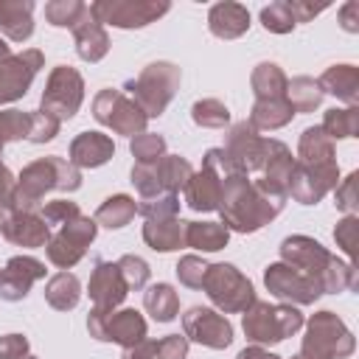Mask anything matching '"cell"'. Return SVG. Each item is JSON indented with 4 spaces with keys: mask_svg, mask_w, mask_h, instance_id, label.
I'll return each mask as SVG.
<instances>
[{
    "mask_svg": "<svg viewBox=\"0 0 359 359\" xmlns=\"http://www.w3.org/2000/svg\"><path fill=\"white\" fill-rule=\"evenodd\" d=\"M286 199L266 194L258 182H252L247 174H227L222 177V196H219V213L222 224L230 233H255L264 224H269L280 210Z\"/></svg>",
    "mask_w": 359,
    "mask_h": 359,
    "instance_id": "cell-1",
    "label": "cell"
},
{
    "mask_svg": "<svg viewBox=\"0 0 359 359\" xmlns=\"http://www.w3.org/2000/svg\"><path fill=\"white\" fill-rule=\"evenodd\" d=\"M280 261L317 280L323 294H339L345 289H356L353 261H339L311 236H300V233L286 236L280 241Z\"/></svg>",
    "mask_w": 359,
    "mask_h": 359,
    "instance_id": "cell-2",
    "label": "cell"
},
{
    "mask_svg": "<svg viewBox=\"0 0 359 359\" xmlns=\"http://www.w3.org/2000/svg\"><path fill=\"white\" fill-rule=\"evenodd\" d=\"M79 188H81V171L70 160L59 154H48L28 163L20 171L11 208L20 213H36L48 191H79Z\"/></svg>",
    "mask_w": 359,
    "mask_h": 359,
    "instance_id": "cell-3",
    "label": "cell"
},
{
    "mask_svg": "<svg viewBox=\"0 0 359 359\" xmlns=\"http://www.w3.org/2000/svg\"><path fill=\"white\" fill-rule=\"evenodd\" d=\"M180 81H182V73L174 62H151L140 70L137 79H129L123 90L143 109L146 118H160L171 104V98L177 95Z\"/></svg>",
    "mask_w": 359,
    "mask_h": 359,
    "instance_id": "cell-4",
    "label": "cell"
},
{
    "mask_svg": "<svg viewBox=\"0 0 359 359\" xmlns=\"http://www.w3.org/2000/svg\"><path fill=\"white\" fill-rule=\"evenodd\" d=\"M303 323L306 320L297 306H289V303L272 306L266 300H255L241 317V328H244L247 339L255 345H278L286 337L297 334L303 328Z\"/></svg>",
    "mask_w": 359,
    "mask_h": 359,
    "instance_id": "cell-5",
    "label": "cell"
},
{
    "mask_svg": "<svg viewBox=\"0 0 359 359\" xmlns=\"http://www.w3.org/2000/svg\"><path fill=\"white\" fill-rule=\"evenodd\" d=\"M303 325H306V337L300 345V356L306 359H345L356 351V339L351 328L342 323V317H337L328 309L311 314V320Z\"/></svg>",
    "mask_w": 359,
    "mask_h": 359,
    "instance_id": "cell-6",
    "label": "cell"
},
{
    "mask_svg": "<svg viewBox=\"0 0 359 359\" xmlns=\"http://www.w3.org/2000/svg\"><path fill=\"white\" fill-rule=\"evenodd\" d=\"M205 294L210 297V303L224 311V314H244L258 297H255V286L252 280L233 264H208L205 280H202Z\"/></svg>",
    "mask_w": 359,
    "mask_h": 359,
    "instance_id": "cell-7",
    "label": "cell"
},
{
    "mask_svg": "<svg viewBox=\"0 0 359 359\" xmlns=\"http://www.w3.org/2000/svg\"><path fill=\"white\" fill-rule=\"evenodd\" d=\"M93 118L101 126L112 129L115 135H126V137H135V135L146 132V123H149L143 109L123 90H115V87H104V90L95 93Z\"/></svg>",
    "mask_w": 359,
    "mask_h": 359,
    "instance_id": "cell-8",
    "label": "cell"
},
{
    "mask_svg": "<svg viewBox=\"0 0 359 359\" xmlns=\"http://www.w3.org/2000/svg\"><path fill=\"white\" fill-rule=\"evenodd\" d=\"M84 101V79L70 65H56L45 81V93L39 109L53 115L56 121H70Z\"/></svg>",
    "mask_w": 359,
    "mask_h": 359,
    "instance_id": "cell-9",
    "label": "cell"
},
{
    "mask_svg": "<svg viewBox=\"0 0 359 359\" xmlns=\"http://www.w3.org/2000/svg\"><path fill=\"white\" fill-rule=\"evenodd\" d=\"M168 11V0H98L90 6V14L101 25L115 28H143L149 22H157Z\"/></svg>",
    "mask_w": 359,
    "mask_h": 359,
    "instance_id": "cell-10",
    "label": "cell"
},
{
    "mask_svg": "<svg viewBox=\"0 0 359 359\" xmlns=\"http://www.w3.org/2000/svg\"><path fill=\"white\" fill-rule=\"evenodd\" d=\"M95 233H98L95 219H90V216H84V213L76 216L73 222L62 224V227L50 236V241L45 244L48 261H50L53 266H59V269L76 266V264L84 258L87 247L95 241Z\"/></svg>",
    "mask_w": 359,
    "mask_h": 359,
    "instance_id": "cell-11",
    "label": "cell"
},
{
    "mask_svg": "<svg viewBox=\"0 0 359 359\" xmlns=\"http://www.w3.org/2000/svg\"><path fill=\"white\" fill-rule=\"evenodd\" d=\"M87 331L98 342H118L126 348L146 337V320L135 309H121V311L93 309L87 317Z\"/></svg>",
    "mask_w": 359,
    "mask_h": 359,
    "instance_id": "cell-12",
    "label": "cell"
},
{
    "mask_svg": "<svg viewBox=\"0 0 359 359\" xmlns=\"http://www.w3.org/2000/svg\"><path fill=\"white\" fill-rule=\"evenodd\" d=\"M264 286L269 294H275L278 300H286L289 306H311L323 294L317 280H311L309 275H303L300 269L283 261H275L264 269Z\"/></svg>",
    "mask_w": 359,
    "mask_h": 359,
    "instance_id": "cell-13",
    "label": "cell"
},
{
    "mask_svg": "<svg viewBox=\"0 0 359 359\" xmlns=\"http://www.w3.org/2000/svg\"><path fill=\"white\" fill-rule=\"evenodd\" d=\"M182 331H185L188 342H196V345H205L213 351H224L233 342L230 320L208 306H191L182 314Z\"/></svg>",
    "mask_w": 359,
    "mask_h": 359,
    "instance_id": "cell-14",
    "label": "cell"
},
{
    "mask_svg": "<svg viewBox=\"0 0 359 359\" xmlns=\"http://www.w3.org/2000/svg\"><path fill=\"white\" fill-rule=\"evenodd\" d=\"M339 182V165L334 163H320V165H309V163H297L292 168L289 177V196L300 205H317L328 191H334Z\"/></svg>",
    "mask_w": 359,
    "mask_h": 359,
    "instance_id": "cell-15",
    "label": "cell"
},
{
    "mask_svg": "<svg viewBox=\"0 0 359 359\" xmlns=\"http://www.w3.org/2000/svg\"><path fill=\"white\" fill-rule=\"evenodd\" d=\"M42 65H45V56L36 48H28L22 53H11L8 59H3L0 62V104L20 101L28 93L34 76L42 70Z\"/></svg>",
    "mask_w": 359,
    "mask_h": 359,
    "instance_id": "cell-16",
    "label": "cell"
},
{
    "mask_svg": "<svg viewBox=\"0 0 359 359\" xmlns=\"http://www.w3.org/2000/svg\"><path fill=\"white\" fill-rule=\"evenodd\" d=\"M222 151L227 154V163L236 174H252L264 165V137L250 126V121H238L230 126Z\"/></svg>",
    "mask_w": 359,
    "mask_h": 359,
    "instance_id": "cell-17",
    "label": "cell"
},
{
    "mask_svg": "<svg viewBox=\"0 0 359 359\" xmlns=\"http://www.w3.org/2000/svg\"><path fill=\"white\" fill-rule=\"evenodd\" d=\"M292 168H294V157L289 151V146L283 140H275V137H264V180H258V185L272 194V196H280L286 199L289 196V177H292Z\"/></svg>",
    "mask_w": 359,
    "mask_h": 359,
    "instance_id": "cell-18",
    "label": "cell"
},
{
    "mask_svg": "<svg viewBox=\"0 0 359 359\" xmlns=\"http://www.w3.org/2000/svg\"><path fill=\"white\" fill-rule=\"evenodd\" d=\"M45 278V264L34 255H14L0 269V297L8 303L22 300L36 280Z\"/></svg>",
    "mask_w": 359,
    "mask_h": 359,
    "instance_id": "cell-19",
    "label": "cell"
},
{
    "mask_svg": "<svg viewBox=\"0 0 359 359\" xmlns=\"http://www.w3.org/2000/svg\"><path fill=\"white\" fill-rule=\"evenodd\" d=\"M87 294L93 300V309L115 311L126 300V294H129V289H126V283L121 278L118 264H112V261H95L93 275H90V283H87Z\"/></svg>",
    "mask_w": 359,
    "mask_h": 359,
    "instance_id": "cell-20",
    "label": "cell"
},
{
    "mask_svg": "<svg viewBox=\"0 0 359 359\" xmlns=\"http://www.w3.org/2000/svg\"><path fill=\"white\" fill-rule=\"evenodd\" d=\"M73 42H76L79 59H84V62H90V65L101 62V59L109 53V34H107V28L90 14V6L84 8L81 20L73 25Z\"/></svg>",
    "mask_w": 359,
    "mask_h": 359,
    "instance_id": "cell-21",
    "label": "cell"
},
{
    "mask_svg": "<svg viewBox=\"0 0 359 359\" xmlns=\"http://www.w3.org/2000/svg\"><path fill=\"white\" fill-rule=\"evenodd\" d=\"M70 163L81 171V168H98L104 163L112 160L115 154V143L109 135L104 132H81L70 140V151H67Z\"/></svg>",
    "mask_w": 359,
    "mask_h": 359,
    "instance_id": "cell-22",
    "label": "cell"
},
{
    "mask_svg": "<svg viewBox=\"0 0 359 359\" xmlns=\"http://www.w3.org/2000/svg\"><path fill=\"white\" fill-rule=\"evenodd\" d=\"M0 236L8 238L17 247L36 250V247H45L50 241V227H48V222L39 213H20V210H14L11 219L3 224Z\"/></svg>",
    "mask_w": 359,
    "mask_h": 359,
    "instance_id": "cell-23",
    "label": "cell"
},
{
    "mask_svg": "<svg viewBox=\"0 0 359 359\" xmlns=\"http://www.w3.org/2000/svg\"><path fill=\"white\" fill-rule=\"evenodd\" d=\"M208 28L219 39H238L250 31V11L247 6L233 3V0L213 3L208 11Z\"/></svg>",
    "mask_w": 359,
    "mask_h": 359,
    "instance_id": "cell-24",
    "label": "cell"
},
{
    "mask_svg": "<svg viewBox=\"0 0 359 359\" xmlns=\"http://www.w3.org/2000/svg\"><path fill=\"white\" fill-rule=\"evenodd\" d=\"M185 191V205L196 213H210L219 208V196H222V177L213 174L210 168H199L191 174Z\"/></svg>",
    "mask_w": 359,
    "mask_h": 359,
    "instance_id": "cell-25",
    "label": "cell"
},
{
    "mask_svg": "<svg viewBox=\"0 0 359 359\" xmlns=\"http://www.w3.org/2000/svg\"><path fill=\"white\" fill-rule=\"evenodd\" d=\"M317 81H320L323 95L328 93V95L345 101L348 107L359 104V67L356 65H331Z\"/></svg>",
    "mask_w": 359,
    "mask_h": 359,
    "instance_id": "cell-26",
    "label": "cell"
},
{
    "mask_svg": "<svg viewBox=\"0 0 359 359\" xmlns=\"http://www.w3.org/2000/svg\"><path fill=\"white\" fill-rule=\"evenodd\" d=\"M34 0H0V31L11 42H25L34 34Z\"/></svg>",
    "mask_w": 359,
    "mask_h": 359,
    "instance_id": "cell-27",
    "label": "cell"
},
{
    "mask_svg": "<svg viewBox=\"0 0 359 359\" xmlns=\"http://www.w3.org/2000/svg\"><path fill=\"white\" fill-rule=\"evenodd\" d=\"M143 241L154 252H174L185 247V222L182 219H157L143 224Z\"/></svg>",
    "mask_w": 359,
    "mask_h": 359,
    "instance_id": "cell-28",
    "label": "cell"
},
{
    "mask_svg": "<svg viewBox=\"0 0 359 359\" xmlns=\"http://www.w3.org/2000/svg\"><path fill=\"white\" fill-rule=\"evenodd\" d=\"M292 118H294V109L286 98H264V101H255L250 109V126L255 132L283 129L286 123H292Z\"/></svg>",
    "mask_w": 359,
    "mask_h": 359,
    "instance_id": "cell-29",
    "label": "cell"
},
{
    "mask_svg": "<svg viewBox=\"0 0 359 359\" xmlns=\"http://www.w3.org/2000/svg\"><path fill=\"white\" fill-rule=\"evenodd\" d=\"M230 241V230L222 222H185V247L199 252H219Z\"/></svg>",
    "mask_w": 359,
    "mask_h": 359,
    "instance_id": "cell-30",
    "label": "cell"
},
{
    "mask_svg": "<svg viewBox=\"0 0 359 359\" xmlns=\"http://www.w3.org/2000/svg\"><path fill=\"white\" fill-rule=\"evenodd\" d=\"M45 300H48V306L56 309V311H70V309H76L79 300H81V283H79V278H76L73 272H67V269L56 272V275L45 283Z\"/></svg>",
    "mask_w": 359,
    "mask_h": 359,
    "instance_id": "cell-31",
    "label": "cell"
},
{
    "mask_svg": "<svg viewBox=\"0 0 359 359\" xmlns=\"http://www.w3.org/2000/svg\"><path fill=\"white\" fill-rule=\"evenodd\" d=\"M334 140L320 129V126H309L303 129L300 140H297V163H309V165H320V163H334Z\"/></svg>",
    "mask_w": 359,
    "mask_h": 359,
    "instance_id": "cell-32",
    "label": "cell"
},
{
    "mask_svg": "<svg viewBox=\"0 0 359 359\" xmlns=\"http://www.w3.org/2000/svg\"><path fill=\"white\" fill-rule=\"evenodd\" d=\"M286 73L280 70V65L275 62H261L255 65L252 76H250V87L255 93V101H264V98H286Z\"/></svg>",
    "mask_w": 359,
    "mask_h": 359,
    "instance_id": "cell-33",
    "label": "cell"
},
{
    "mask_svg": "<svg viewBox=\"0 0 359 359\" xmlns=\"http://www.w3.org/2000/svg\"><path fill=\"white\" fill-rule=\"evenodd\" d=\"M135 213H137L135 199L126 196V194H115V196H107L98 205V210H95L93 219H95V224H101L107 230H121V227H126L135 219Z\"/></svg>",
    "mask_w": 359,
    "mask_h": 359,
    "instance_id": "cell-34",
    "label": "cell"
},
{
    "mask_svg": "<svg viewBox=\"0 0 359 359\" xmlns=\"http://www.w3.org/2000/svg\"><path fill=\"white\" fill-rule=\"evenodd\" d=\"M143 306L157 323H171L180 314V294L171 283H154L143 294Z\"/></svg>",
    "mask_w": 359,
    "mask_h": 359,
    "instance_id": "cell-35",
    "label": "cell"
},
{
    "mask_svg": "<svg viewBox=\"0 0 359 359\" xmlns=\"http://www.w3.org/2000/svg\"><path fill=\"white\" fill-rule=\"evenodd\" d=\"M286 101L292 104L294 115H297V112H314V109L323 104L320 81L311 79V76H294V79L286 84Z\"/></svg>",
    "mask_w": 359,
    "mask_h": 359,
    "instance_id": "cell-36",
    "label": "cell"
},
{
    "mask_svg": "<svg viewBox=\"0 0 359 359\" xmlns=\"http://www.w3.org/2000/svg\"><path fill=\"white\" fill-rule=\"evenodd\" d=\"M157 174H160V182H163V194H177L188 185L191 174H194V165L180 157V154H163L157 160Z\"/></svg>",
    "mask_w": 359,
    "mask_h": 359,
    "instance_id": "cell-37",
    "label": "cell"
},
{
    "mask_svg": "<svg viewBox=\"0 0 359 359\" xmlns=\"http://www.w3.org/2000/svg\"><path fill=\"white\" fill-rule=\"evenodd\" d=\"M331 140H348L356 137L359 132V107H342V109H328L320 126Z\"/></svg>",
    "mask_w": 359,
    "mask_h": 359,
    "instance_id": "cell-38",
    "label": "cell"
},
{
    "mask_svg": "<svg viewBox=\"0 0 359 359\" xmlns=\"http://www.w3.org/2000/svg\"><path fill=\"white\" fill-rule=\"evenodd\" d=\"M191 118L202 129H224L230 123V109L219 98H199L191 107Z\"/></svg>",
    "mask_w": 359,
    "mask_h": 359,
    "instance_id": "cell-39",
    "label": "cell"
},
{
    "mask_svg": "<svg viewBox=\"0 0 359 359\" xmlns=\"http://www.w3.org/2000/svg\"><path fill=\"white\" fill-rule=\"evenodd\" d=\"M84 8H87V3H81V0H50V3H45V20L53 28L73 31V25L81 20Z\"/></svg>",
    "mask_w": 359,
    "mask_h": 359,
    "instance_id": "cell-40",
    "label": "cell"
},
{
    "mask_svg": "<svg viewBox=\"0 0 359 359\" xmlns=\"http://www.w3.org/2000/svg\"><path fill=\"white\" fill-rule=\"evenodd\" d=\"M28 126H31V112H22V109H0V149L6 143H14V140L28 137Z\"/></svg>",
    "mask_w": 359,
    "mask_h": 359,
    "instance_id": "cell-41",
    "label": "cell"
},
{
    "mask_svg": "<svg viewBox=\"0 0 359 359\" xmlns=\"http://www.w3.org/2000/svg\"><path fill=\"white\" fill-rule=\"evenodd\" d=\"M129 151L137 163H157L165 154V137L157 132H140L132 137Z\"/></svg>",
    "mask_w": 359,
    "mask_h": 359,
    "instance_id": "cell-42",
    "label": "cell"
},
{
    "mask_svg": "<svg viewBox=\"0 0 359 359\" xmlns=\"http://www.w3.org/2000/svg\"><path fill=\"white\" fill-rule=\"evenodd\" d=\"M115 264H118L121 278H123V283H126L129 292H140V289H146L151 269H149V264H146L140 255H132V252H129V255H121Z\"/></svg>",
    "mask_w": 359,
    "mask_h": 359,
    "instance_id": "cell-43",
    "label": "cell"
},
{
    "mask_svg": "<svg viewBox=\"0 0 359 359\" xmlns=\"http://www.w3.org/2000/svg\"><path fill=\"white\" fill-rule=\"evenodd\" d=\"M137 213L146 216V222L177 219V213H180V196L177 194H160V196H151V199H140Z\"/></svg>",
    "mask_w": 359,
    "mask_h": 359,
    "instance_id": "cell-44",
    "label": "cell"
},
{
    "mask_svg": "<svg viewBox=\"0 0 359 359\" xmlns=\"http://www.w3.org/2000/svg\"><path fill=\"white\" fill-rule=\"evenodd\" d=\"M261 25L269 34H292L297 22H294L286 0H280V3H269V6L261 8Z\"/></svg>",
    "mask_w": 359,
    "mask_h": 359,
    "instance_id": "cell-45",
    "label": "cell"
},
{
    "mask_svg": "<svg viewBox=\"0 0 359 359\" xmlns=\"http://www.w3.org/2000/svg\"><path fill=\"white\" fill-rule=\"evenodd\" d=\"M132 185L137 188L140 199H151L163 194V182L157 174V163H135L132 165Z\"/></svg>",
    "mask_w": 359,
    "mask_h": 359,
    "instance_id": "cell-46",
    "label": "cell"
},
{
    "mask_svg": "<svg viewBox=\"0 0 359 359\" xmlns=\"http://www.w3.org/2000/svg\"><path fill=\"white\" fill-rule=\"evenodd\" d=\"M177 278L182 286L188 289H202V280H205V272H208V261L199 258V255H182L174 266Z\"/></svg>",
    "mask_w": 359,
    "mask_h": 359,
    "instance_id": "cell-47",
    "label": "cell"
},
{
    "mask_svg": "<svg viewBox=\"0 0 359 359\" xmlns=\"http://www.w3.org/2000/svg\"><path fill=\"white\" fill-rule=\"evenodd\" d=\"M59 126H62V121H56L53 115L36 109V112H31V126H28V137L25 140H31V143H48V140H53L59 135Z\"/></svg>",
    "mask_w": 359,
    "mask_h": 359,
    "instance_id": "cell-48",
    "label": "cell"
},
{
    "mask_svg": "<svg viewBox=\"0 0 359 359\" xmlns=\"http://www.w3.org/2000/svg\"><path fill=\"white\" fill-rule=\"evenodd\" d=\"M39 216L48 222V227H50V224L62 227V224L73 222L76 216H81V210H79V205L70 202V199H53V202H45V205H42V213H39Z\"/></svg>",
    "mask_w": 359,
    "mask_h": 359,
    "instance_id": "cell-49",
    "label": "cell"
},
{
    "mask_svg": "<svg viewBox=\"0 0 359 359\" xmlns=\"http://www.w3.org/2000/svg\"><path fill=\"white\" fill-rule=\"evenodd\" d=\"M356 224H359L356 213H348V216L339 219L337 227H334V241H337V247H339L348 258H353V250H356Z\"/></svg>",
    "mask_w": 359,
    "mask_h": 359,
    "instance_id": "cell-50",
    "label": "cell"
},
{
    "mask_svg": "<svg viewBox=\"0 0 359 359\" xmlns=\"http://www.w3.org/2000/svg\"><path fill=\"white\" fill-rule=\"evenodd\" d=\"M356 171H351L345 180H339L337 182V188H334V205L339 208V210H345V213H356V205H359V199H356Z\"/></svg>",
    "mask_w": 359,
    "mask_h": 359,
    "instance_id": "cell-51",
    "label": "cell"
},
{
    "mask_svg": "<svg viewBox=\"0 0 359 359\" xmlns=\"http://www.w3.org/2000/svg\"><path fill=\"white\" fill-rule=\"evenodd\" d=\"M188 339H185V334L180 337V334H168V337H163L160 342H157V356L160 359H185L188 356Z\"/></svg>",
    "mask_w": 359,
    "mask_h": 359,
    "instance_id": "cell-52",
    "label": "cell"
},
{
    "mask_svg": "<svg viewBox=\"0 0 359 359\" xmlns=\"http://www.w3.org/2000/svg\"><path fill=\"white\" fill-rule=\"evenodd\" d=\"M28 348H31V342L22 334L0 337V359H22V356H28Z\"/></svg>",
    "mask_w": 359,
    "mask_h": 359,
    "instance_id": "cell-53",
    "label": "cell"
},
{
    "mask_svg": "<svg viewBox=\"0 0 359 359\" xmlns=\"http://www.w3.org/2000/svg\"><path fill=\"white\" fill-rule=\"evenodd\" d=\"M154 356H157V342L149 337L137 339L135 345H126L121 353V359H154Z\"/></svg>",
    "mask_w": 359,
    "mask_h": 359,
    "instance_id": "cell-54",
    "label": "cell"
},
{
    "mask_svg": "<svg viewBox=\"0 0 359 359\" xmlns=\"http://www.w3.org/2000/svg\"><path fill=\"white\" fill-rule=\"evenodd\" d=\"M286 6L292 11L294 22H309V20H314L317 14L325 11V6H314V3H306V0H286Z\"/></svg>",
    "mask_w": 359,
    "mask_h": 359,
    "instance_id": "cell-55",
    "label": "cell"
},
{
    "mask_svg": "<svg viewBox=\"0 0 359 359\" xmlns=\"http://www.w3.org/2000/svg\"><path fill=\"white\" fill-rule=\"evenodd\" d=\"M14 174L8 171V165L0 160V208H11V199H14Z\"/></svg>",
    "mask_w": 359,
    "mask_h": 359,
    "instance_id": "cell-56",
    "label": "cell"
},
{
    "mask_svg": "<svg viewBox=\"0 0 359 359\" xmlns=\"http://www.w3.org/2000/svg\"><path fill=\"white\" fill-rule=\"evenodd\" d=\"M339 25H342L348 34H356V31H359V3H356V0H348V3L339 8Z\"/></svg>",
    "mask_w": 359,
    "mask_h": 359,
    "instance_id": "cell-57",
    "label": "cell"
},
{
    "mask_svg": "<svg viewBox=\"0 0 359 359\" xmlns=\"http://www.w3.org/2000/svg\"><path fill=\"white\" fill-rule=\"evenodd\" d=\"M236 359H280V356L269 353V351H266V348H261V345H250V348L238 351V356H236Z\"/></svg>",
    "mask_w": 359,
    "mask_h": 359,
    "instance_id": "cell-58",
    "label": "cell"
},
{
    "mask_svg": "<svg viewBox=\"0 0 359 359\" xmlns=\"http://www.w3.org/2000/svg\"><path fill=\"white\" fill-rule=\"evenodd\" d=\"M8 56H11V50H8V45H6V39L0 36V62H3V59H8Z\"/></svg>",
    "mask_w": 359,
    "mask_h": 359,
    "instance_id": "cell-59",
    "label": "cell"
},
{
    "mask_svg": "<svg viewBox=\"0 0 359 359\" xmlns=\"http://www.w3.org/2000/svg\"><path fill=\"white\" fill-rule=\"evenodd\" d=\"M22 359H36V356H31V353H28V356H22Z\"/></svg>",
    "mask_w": 359,
    "mask_h": 359,
    "instance_id": "cell-60",
    "label": "cell"
},
{
    "mask_svg": "<svg viewBox=\"0 0 359 359\" xmlns=\"http://www.w3.org/2000/svg\"><path fill=\"white\" fill-rule=\"evenodd\" d=\"M292 359H306V356H300V353H297V356H292Z\"/></svg>",
    "mask_w": 359,
    "mask_h": 359,
    "instance_id": "cell-61",
    "label": "cell"
}]
</instances>
